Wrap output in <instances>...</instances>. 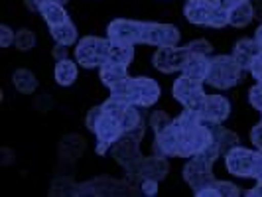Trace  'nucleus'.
Returning <instances> with one entry per match:
<instances>
[{
    "instance_id": "obj_19",
    "label": "nucleus",
    "mask_w": 262,
    "mask_h": 197,
    "mask_svg": "<svg viewBox=\"0 0 262 197\" xmlns=\"http://www.w3.org/2000/svg\"><path fill=\"white\" fill-rule=\"evenodd\" d=\"M211 132H213V142L217 144L219 152H221L223 156L231 148L238 146V136H236L233 130L221 126V122H219V124H213V126H211Z\"/></svg>"
},
{
    "instance_id": "obj_5",
    "label": "nucleus",
    "mask_w": 262,
    "mask_h": 197,
    "mask_svg": "<svg viewBox=\"0 0 262 197\" xmlns=\"http://www.w3.org/2000/svg\"><path fill=\"white\" fill-rule=\"evenodd\" d=\"M203 83L205 81H199V79H191L187 75L176 79L173 87H171V95L176 101H180L185 108H191V111H201V106L205 103V91H203Z\"/></svg>"
},
{
    "instance_id": "obj_6",
    "label": "nucleus",
    "mask_w": 262,
    "mask_h": 197,
    "mask_svg": "<svg viewBox=\"0 0 262 197\" xmlns=\"http://www.w3.org/2000/svg\"><path fill=\"white\" fill-rule=\"evenodd\" d=\"M95 136H97V154L99 156H105L106 150H111L115 142H118L122 138V124L118 117H113V115H106L103 111V117L99 118L97 126H95Z\"/></svg>"
},
{
    "instance_id": "obj_21",
    "label": "nucleus",
    "mask_w": 262,
    "mask_h": 197,
    "mask_svg": "<svg viewBox=\"0 0 262 197\" xmlns=\"http://www.w3.org/2000/svg\"><path fill=\"white\" fill-rule=\"evenodd\" d=\"M254 20V6L252 2H243V4H236L229 10V24L235 28H245L249 26L250 22Z\"/></svg>"
},
{
    "instance_id": "obj_47",
    "label": "nucleus",
    "mask_w": 262,
    "mask_h": 197,
    "mask_svg": "<svg viewBox=\"0 0 262 197\" xmlns=\"http://www.w3.org/2000/svg\"><path fill=\"white\" fill-rule=\"evenodd\" d=\"M185 2H187V0H185Z\"/></svg>"
},
{
    "instance_id": "obj_40",
    "label": "nucleus",
    "mask_w": 262,
    "mask_h": 197,
    "mask_svg": "<svg viewBox=\"0 0 262 197\" xmlns=\"http://www.w3.org/2000/svg\"><path fill=\"white\" fill-rule=\"evenodd\" d=\"M250 140H252V144L256 146L258 150H262V122L250 130Z\"/></svg>"
},
{
    "instance_id": "obj_10",
    "label": "nucleus",
    "mask_w": 262,
    "mask_h": 197,
    "mask_svg": "<svg viewBox=\"0 0 262 197\" xmlns=\"http://www.w3.org/2000/svg\"><path fill=\"white\" fill-rule=\"evenodd\" d=\"M75 193L77 195H111V193H134V191L128 187V184L103 176L75 187Z\"/></svg>"
},
{
    "instance_id": "obj_12",
    "label": "nucleus",
    "mask_w": 262,
    "mask_h": 197,
    "mask_svg": "<svg viewBox=\"0 0 262 197\" xmlns=\"http://www.w3.org/2000/svg\"><path fill=\"white\" fill-rule=\"evenodd\" d=\"M199 115H201V120L209 126L225 122L231 115V103L225 99L223 95H207Z\"/></svg>"
},
{
    "instance_id": "obj_26",
    "label": "nucleus",
    "mask_w": 262,
    "mask_h": 197,
    "mask_svg": "<svg viewBox=\"0 0 262 197\" xmlns=\"http://www.w3.org/2000/svg\"><path fill=\"white\" fill-rule=\"evenodd\" d=\"M132 59H134V46H130V43H113L111 41L108 61L120 63V65H130Z\"/></svg>"
},
{
    "instance_id": "obj_9",
    "label": "nucleus",
    "mask_w": 262,
    "mask_h": 197,
    "mask_svg": "<svg viewBox=\"0 0 262 197\" xmlns=\"http://www.w3.org/2000/svg\"><path fill=\"white\" fill-rule=\"evenodd\" d=\"M142 24L130 18H117L106 26V38L113 43H142Z\"/></svg>"
},
{
    "instance_id": "obj_11",
    "label": "nucleus",
    "mask_w": 262,
    "mask_h": 197,
    "mask_svg": "<svg viewBox=\"0 0 262 197\" xmlns=\"http://www.w3.org/2000/svg\"><path fill=\"white\" fill-rule=\"evenodd\" d=\"M168 170H170V164H168L166 156L154 154V156L150 158H140L136 164H132L130 168H128V173L140 178V180L150 178V180H158L160 182V180H164L168 176Z\"/></svg>"
},
{
    "instance_id": "obj_28",
    "label": "nucleus",
    "mask_w": 262,
    "mask_h": 197,
    "mask_svg": "<svg viewBox=\"0 0 262 197\" xmlns=\"http://www.w3.org/2000/svg\"><path fill=\"white\" fill-rule=\"evenodd\" d=\"M118 120H120V124H122L124 134L144 124V122H142V115H140V111H138V106H134V105L126 106V108H124V113L118 117Z\"/></svg>"
},
{
    "instance_id": "obj_34",
    "label": "nucleus",
    "mask_w": 262,
    "mask_h": 197,
    "mask_svg": "<svg viewBox=\"0 0 262 197\" xmlns=\"http://www.w3.org/2000/svg\"><path fill=\"white\" fill-rule=\"evenodd\" d=\"M249 103L254 106L256 111L262 113V83H256L254 87L249 89Z\"/></svg>"
},
{
    "instance_id": "obj_14",
    "label": "nucleus",
    "mask_w": 262,
    "mask_h": 197,
    "mask_svg": "<svg viewBox=\"0 0 262 197\" xmlns=\"http://www.w3.org/2000/svg\"><path fill=\"white\" fill-rule=\"evenodd\" d=\"M180 146H182V132L176 122H171L166 130L158 132L154 140V154L158 156H178L180 158Z\"/></svg>"
},
{
    "instance_id": "obj_27",
    "label": "nucleus",
    "mask_w": 262,
    "mask_h": 197,
    "mask_svg": "<svg viewBox=\"0 0 262 197\" xmlns=\"http://www.w3.org/2000/svg\"><path fill=\"white\" fill-rule=\"evenodd\" d=\"M83 150H85V140L77 136V134H71V136H66L63 140H61V156L63 158H77L83 154Z\"/></svg>"
},
{
    "instance_id": "obj_4",
    "label": "nucleus",
    "mask_w": 262,
    "mask_h": 197,
    "mask_svg": "<svg viewBox=\"0 0 262 197\" xmlns=\"http://www.w3.org/2000/svg\"><path fill=\"white\" fill-rule=\"evenodd\" d=\"M108 50H111V39L99 38V36H85L79 39L75 48V59L81 67H103L108 61Z\"/></svg>"
},
{
    "instance_id": "obj_31",
    "label": "nucleus",
    "mask_w": 262,
    "mask_h": 197,
    "mask_svg": "<svg viewBox=\"0 0 262 197\" xmlns=\"http://www.w3.org/2000/svg\"><path fill=\"white\" fill-rule=\"evenodd\" d=\"M171 122H173V118H171L166 111H156V113L150 115V128L156 132V134L162 130H166Z\"/></svg>"
},
{
    "instance_id": "obj_16",
    "label": "nucleus",
    "mask_w": 262,
    "mask_h": 197,
    "mask_svg": "<svg viewBox=\"0 0 262 197\" xmlns=\"http://www.w3.org/2000/svg\"><path fill=\"white\" fill-rule=\"evenodd\" d=\"M213 6L215 0H187L184 6L185 20L195 26H209Z\"/></svg>"
},
{
    "instance_id": "obj_44",
    "label": "nucleus",
    "mask_w": 262,
    "mask_h": 197,
    "mask_svg": "<svg viewBox=\"0 0 262 197\" xmlns=\"http://www.w3.org/2000/svg\"><path fill=\"white\" fill-rule=\"evenodd\" d=\"M252 6H254V18L262 20V0H252Z\"/></svg>"
},
{
    "instance_id": "obj_8",
    "label": "nucleus",
    "mask_w": 262,
    "mask_h": 197,
    "mask_svg": "<svg viewBox=\"0 0 262 197\" xmlns=\"http://www.w3.org/2000/svg\"><path fill=\"white\" fill-rule=\"evenodd\" d=\"M180 39H182V34L173 24H158V22L142 24V43L168 48V46H178Z\"/></svg>"
},
{
    "instance_id": "obj_1",
    "label": "nucleus",
    "mask_w": 262,
    "mask_h": 197,
    "mask_svg": "<svg viewBox=\"0 0 262 197\" xmlns=\"http://www.w3.org/2000/svg\"><path fill=\"white\" fill-rule=\"evenodd\" d=\"M111 95L120 99L126 105L152 106L160 99L162 89L156 81L150 77H128L115 87H111Z\"/></svg>"
},
{
    "instance_id": "obj_46",
    "label": "nucleus",
    "mask_w": 262,
    "mask_h": 197,
    "mask_svg": "<svg viewBox=\"0 0 262 197\" xmlns=\"http://www.w3.org/2000/svg\"><path fill=\"white\" fill-rule=\"evenodd\" d=\"M53 2H59V4H66V2H69V0H53Z\"/></svg>"
},
{
    "instance_id": "obj_37",
    "label": "nucleus",
    "mask_w": 262,
    "mask_h": 197,
    "mask_svg": "<svg viewBox=\"0 0 262 197\" xmlns=\"http://www.w3.org/2000/svg\"><path fill=\"white\" fill-rule=\"evenodd\" d=\"M249 71L252 73V77L256 79L258 83H262V52L252 59V63H250Z\"/></svg>"
},
{
    "instance_id": "obj_33",
    "label": "nucleus",
    "mask_w": 262,
    "mask_h": 197,
    "mask_svg": "<svg viewBox=\"0 0 262 197\" xmlns=\"http://www.w3.org/2000/svg\"><path fill=\"white\" fill-rule=\"evenodd\" d=\"M189 52L195 53V55H211L213 53V46H211L207 39H195L191 43H187Z\"/></svg>"
},
{
    "instance_id": "obj_24",
    "label": "nucleus",
    "mask_w": 262,
    "mask_h": 197,
    "mask_svg": "<svg viewBox=\"0 0 262 197\" xmlns=\"http://www.w3.org/2000/svg\"><path fill=\"white\" fill-rule=\"evenodd\" d=\"M50 34L55 39V43H63V46H71L77 41V28L71 20L61 22V24H55L50 26Z\"/></svg>"
},
{
    "instance_id": "obj_18",
    "label": "nucleus",
    "mask_w": 262,
    "mask_h": 197,
    "mask_svg": "<svg viewBox=\"0 0 262 197\" xmlns=\"http://www.w3.org/2000/svg\"><path fill=\"white\" fill-rule=\"evenodd\" d=\"M209 67H211L209 55H195V53H191V57L187 59V63H185L182 73L191 79L205 81L207 75H209Z\"/></svg>"
},
{
    "instance_id": "obj_42",
    "label": "nucleus",
    "mask_w": 262,
    "mask_h": 197,
    "mask_svg": "<svg viewBox=\"0 0 262 197\" xmlns=\"http://www.w3.org/2000/svg\"><path fill=\"white\" fill-rule=\"evenodd\" d=\"M43 2H46V0H24V4H26L28 10H38V12H39V8H41Z\"/></svg>"
},
{
    "instance_id": "obj_39",
    "label": "nucleus",
    "mask_w": 262,
    "mask_h": 197,
    "mask_svg": "<svg viewBox=\"0 0 262 197\" xmlns=\"http://www.w3.org/2000/svg\"><path fill=\"white\" fill-rule=\"evenodd\" d=\"M69 46H63V43H55L52 50V57L53 59H57V61H61V59H67V53H69V50H67Z\"/></svg>"
},
{
    "instance_id": "obj_32",
    "label": "nucleus",
    "mask_w": 262,
    "mask_h": 197,
    "mask_svg": "<svg viewBox=\"0 0 262 197\" xmlns=\"http://www.w3.org/2000/svg\"><path fill=\"white\" fill-rule=\"evenodd\" d=\"M213 187L219 191V195H225V197H235L241 193V189L235 184H231V182H219V180H215Z\"/></svg>"
},
{
    "instance_id": "obj_48",
    "label": "nucleus",
    "mask_w": 262,
    "mask_h": 197,
    "mask_svg": "<svg viewBox=\"0 0 262 197\" xmlns=\"http://www.w3.org/2000/svg\"><path fill=\"white\" fill-rule=\"evenodd\" d=\"M260 152H262V150H260Z\"/></svg>"
},
{
    "instance_id": "obj_13",
    "label": "nucleus",
    "mask_w": 262,
    "mask_h": 197,
    "mask_svg": "<svg viewBox=\"0 0 262 197\" xmlns=\"http://www.w3.org/2000/svg\"><path fill=\"white\" fill-rule=\"evenodd\" d=\"M184 180L189 184V187H191L195 193L199 189H203V187H207V185H211L215 182L211 166L205 164V162H201V160H197V158H191V162L185 164Z\"/></svg>"
},
{
    "instance_id": "obj_17",
    "label": "nucleus",
    "mask_w": 262,
    "mask_h": 197,
    "mask_svg": "<svg viewBox=\"0 0 262 197\" xmlns=\"http://www.w3.org/2000/svg\"><path fill=\"white\" fill-rule=\"evenodd\" d=\"M260 52L262 50H260V46H258L256 39L243 38L235 43V48H233V57L243 65V69H249L250 63H252V59H254Z\"/></svg>"
},
{
    "instance_id": "obj_41",
    "label": "nucleus",
    "mask_w": 262,
    "mask_h": 197,
    "mask_svg": "<svg viewBox=\"0 0 262 197\" xmlns=\"http://www.w3.org/2000/svg\"><path fill=\"white\" fill-rule=\"evenodd\" d=\"M250 197H262V176L256 178V185L249 191Z\"/></svg>"
},
{
    "instance_id": "obj_2",
    "label": "nucleus",
    "mask_w": 262,
    "mask_h": 197,
    "mask_svg": "<svg viewBox=\"0 0 262 197\" xmlns=\"http://www.w3.org/2000/svg\"><path fill=\"white\" fill-rule=\"evenodd\" d=\"M243 65L236 61L233 55H217L211 59L209 75H207V83L211 87L225 91L238 85L243 81Z\"/></svg>"
},
{
    "instance_id": "obj_20",
    "label": "nucleus",
    "mask_w": 262,
    "mask_h": 197,
    "mask_svg": "<svg viewBox=\"0 0 262 197\" xmlns=\"http://www.w3.org/2000/svg\"><path fill=\"white\" fill-rule=\"evenodd\" d=\"M128 65H120V63H113V61H106L105 65L101 67V81L105 83L106 87H115L120 81L128 79Z\"/></svg>"
},
{
    "instance_id": "obj_38",
    "label": "nucleus",
    "mask_w": 262,
    "mask_h": 197,
    "mask_svg": "<svg viewBox=\"0 0 262 197\" xmlns=\"http://www.w3.org/2000/svg\"><path fill=\"white\" fill-rule=\"evenodd\" d=\"M140 191H142L144 195H154L158 191V180L144 178V180H142V185H140Z\"/></svg>"
},
{
    "instance_id": "obj_3",
    "label": "nucleus",
    "mask_w": 262,
    "mask_h": 197,
    "mask_svg": "<svg viewBox=\"0 0 262 197\" xmlns=\"http://www.w3.org/2000/svg\"><path fill=\"white\" fill-rule=\"evenodd\" d=\"M227 170L238 178H258L262 176V152L235 146L225 154Z\"/></svg>"
},
{
    "instance_id": "obj_23",
    "label": "nucleus",
    "mask_w": 262,
    "mask_h": 197,
    "mask_svg": "<svg viewBox=\"0 0 262 197\" xmlns=\"http://www.w3.org/2000/svg\"><path fill=\"white\" fill-rule=\"evenodd\" d=\"M53 75H55L57 85H61V87H69V85H73V83H75V79H77V63H75V61H71V59H61V61H57V63H55V71H53Z\"/></svg>"
},
{
    "instance_id": "obj_22",
    "label": "nucleus",
    "mask_w": 262,
    "mask_h": 197,
    "mask_svg": "<svg viewBox=\"0 0 262 197\" xmlns=\"http://www.w3.org/2000/svg\"><path fill=\"white\" fill-rule=\"evenodd\" d=\"M39 14L41 18L50 24V26H55V24H61V22H67L69 20V14L63 8V4L59 2H53V0H46L39 8Z\"/></svg>"
},
{
    "instance_id": "obj_25",
    "label": "nucleus",
    "mask_w": 262,
    "mask_h": 197,
    "mask_svg": "<svg viewBox=\"0 0 262 197\" xmlns=\"http://www.w3.org/2000/svg\"><path fill=\"white\" fill-rule=\"evenodd\" d=\"M12 83L14 87L24 95H30L38 89V79L30 69H16L12 73Z\"/></svg>"
},
{
    "instance_id": "obj_7",
    "label": "nucleus",
    "mask_w": 262,
    "mask_h": 197,
    "mask_svg": "<svg viewBox=\"0 0 262 197\" xmlns=\"http://www.w3.org/2000/svg\"><path fill=\"white\" fill-rule=\"evenodd\" d=\"M191 57L189 48L184 46H168V48H158V52L152 57V65L162 73H173V71H184L187 59Z\"/></svg>"
},
{
    "instance_id": "obj_35",
    "label": "nucleus",
    "mask_w": 262,
    "mask_h": 197,
    "mask_svg": "<svg viewBox=\"0 0 262 197\" xmlns=\"http://www.w3.org/2000/svg\"><path fill=\"white\" fill-rule=\"evenodd\" d=\"M103 117V106H93L91 111L87 113V118H85V122H87V128L89 130H95V126H97V122H99V118Z\"/></svg>"
},
{
    "instance_id": "obj_15",
    "label": "nucleus",
    "mask_w": 262,
    "mask_h": 197,
    "mask_svg": "<svg viewBox=\"0 0 262 197\" xmlns=\"http://www.w3.org/2000/svg\"><path fill=\"white\" fill-rule=\"evenodd\" d=\"M111 154L117 160L120 166H124L126 170L130 168L132 164H136L142 154H140V142L136 138H132L128 134H122V138L113 144L111 148Z\"/></svg>"
},
{
    "instance_id": "obj_29",
    "label": "nucleus",
    "mask_w": 262,
    "mask_h": 197,
    "mask_svg": "<svg viewBox=\"0 0 262 197\" xmlns=\"http://www.w3.org/2000/svg\"><path fill=\"white\" fill-rule=\"evenodd\" d=\"M14 46H16L20 52L32 50V48L36 46V34H34L32 30H26V28L18 30V32H16V38H14Z\"/></svg>"
},
{
    "instance_id": "obj_30",
    "label": "nucleus",
    "mask_w": 262,
    "mask_h": 197,
    "mask_svg": "<svg viewBox=\"0 0 262 197\" xmlns=\"http://www.w3.org/2000/svg\"><path fill=\"white\" fill-rule=\"evenodd\" d=\"M229 10H231V8H225V6H221V4L215 0L213 12H211L209 28H225V26H229Z\"/></svg>"
},
{
    "instance_id": "obj_36",
    "label": "nucleus",
    "mask_w": 262,
    "mask_h": 197,
    "mask_svg": "<svg viewBox=\"0 0 262 197\" xmlns=\"http://www.w3.org/2000/svg\"><path fill=\"white\" fill-rule=\"evenodd\" d=\"M14 38H16V34L12 32V28H10V26H0V46H2V48L12 46Z\"/></svg>"
},
{
    "instance_id": "obj_45",
    "label": "nucleus",
    "mask_w": 262,
    "mask_h": 197,
    "mask_svg": "<svg viewBox=\"0 0 262 197\" xmlns=\"http://www.w3.org/2000/svg\"><path fill=\"white\" fill-rule=\"evenodd\" d=\"M254 39L258 41V46H260V50H262V24L256 28V32H254Z\"/></svg>"
},
{
    "instance_id": "obj_43",
    "label": "nucleus",
    "mask_w": 262,
    "mask_h": 197,
    "mask_svg": "<svg viewBox=\"0 0 262 197\" xmlns=\"http://www.w3.org/2000/svg\"><path fill=\"white\" fill-rule=\"evenodd\" d=\"M217 2L225 8H233L236 4H243V2H249V0H217Z\"/></svg>"
}]
</instances>
